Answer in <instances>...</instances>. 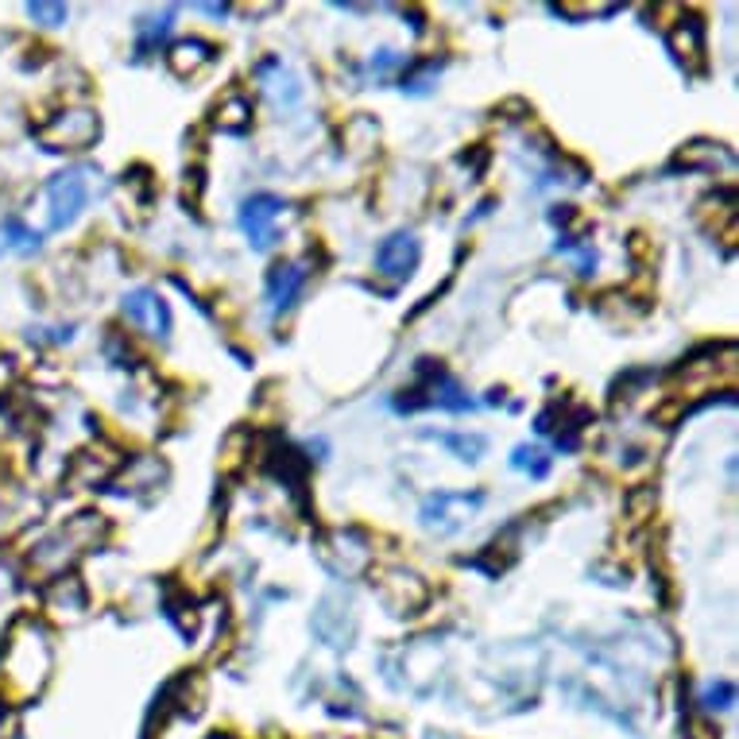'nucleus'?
I'll list each match as a JSON object with an SVG mask.
<instances>
[{
    "instance_id": "nucleus-12",
    "label": "nucleus",
    "mask_w": 739,
    "mask_h": 739,
    "mask_svg": "<svg viewBox=\"0 0 739 739\" xmlns=\"http://www.w3.org/2000/svg\"><path fill=\"white\" fill-rule=\"evenodd\" d=\"M670 51L678 54V62H686V67H705V28L701 20H681L678 28L670 31Z\"/></svg>"
},
{
    "instance_id": "nucleus-20",
    "label": "nucleus",
    "mask_w": 739,
    "mask_h": 739,
    "mask_svg": "<svg viewBox=\"0 0 739 739\" xmlns=\"http://www.w3.org/2000/svg\"><path fill=\"white\" fill-rule=\"evenodd\" d=\"M445 449H453L460 460H468V465H476V460L484 457V449H488V442L480 438V434H442L438 438Z\"/></svg>"
},
{
    "instance_id": "nucleus-24",
    "label": "nucleus",
    "mask_w": 739,
    "mask_h": 739,
    "mask_svg": "<svg viewBox=\"0 0 739 739\" xmlns=\"http://www.w3.org/2000/svg\"><path fill=\"white\" fill-rule=\"evenodd\" d=\"M627 512H631L635 523H642L650 512H655V492H650V488L631 492V496H627Z\"/></svg>"
},
{
    "instance_id": "nucleus-15",
    "label": "nucleus",
    "mask_w": 739,
    "mask_h": 739,
    "mask_svg": "<svg viewBox=\"0 0 739 739\" xmlns=\"http://www.w3.org/2000/svg\"><path fill=\"white\" fill-rule=\"evenodd\" d=\"M260 74V82H264V90L272 93L280 105H298V98H302V90H298V82H295V74L291 70H283V62H264V67L256 70Z\"/></svg>"
},
{
    "instance_id": "nucleus-18",
    "label": "nucleus",
    "mask_w": 739,
    "mask_h": 739,
    "mask_svg": "<svg viewBox=\"0 0 739 739\" xmlns=\"http://www.w3.org/2000/svg\"><path fill=\"white\" fill-rule=\"evenodd\" d=\"M171 20H174V8H163V16H148V20L136 23V54L140 59H148V54L163 43L166 31H171Z\"/></svg>"
},
{
    "instance_id": "nucleus-7",
    "label": "nucleus",
    "mask_w": 739,
    "mask_h": 739,
    "mask_svg": "<svg viewBox=\"0 0 739 739\" xmlns=\"http://www.w3.org/2000/svg\"><path fill=\"white\" fill-rule=\"evenodd\" d=\"M283 213H287V202L275 194H252L249 202L241 205V229L244 236H249L252 249H272L275 244V225L283 221Z\"/></svg>"
},
{
    "instance_id": "nucleus-5",
    "label": "nucleus",
    "mask_w": 739,
    "mask_h": 739,
    "mask_svg": "<svg viewBox=\"0 0 739 739\" xmlns=\"http://www.w3.org/2000/svg\"><path fill=\"white\" fill-rule=\"evenodd\" d=\"M101 136V121L90 109H67L39 129V144L51 151H82Z\"/></svg>"
},
{
    "instance_id": "nucleus-22",
    "label": "nucleus",
    "mask_w": 739,
    "mask_h": 739,
    "mask_svg": "<svg viewBox=\"0 0 739 739\" xmlns=\"http://www.w3.org/2000/svg\"><path fill=\"white\" fill-rule=\"evenodd\" d=\"M736 705V686L732 681H712L709 689L701 694V709L705 712H725Z\"/></svg>"
},
{
    "instance_id": "nucleus-3",
    "label": "nucleus",
    "mask_w": 739,
    "mask_h": 739,
    "mask_svg": "<svg viewBox=\"0 0 739 739\" xmlns=\"http://www.w3.org/2000/svg\"><path fill=\"white\" fill-rule=\"evenodd\" d=\"M372 589H376V596L384 600V608L392 611V616H415V611H423L426 600H431V589H426L423 577L403 566L372 569Z\"/></svg>"
},
{
    "instance_id": "nucleus-14",
    "label": "nucleus",
    "mask_w": 739,
    "mask_h": 739,
    "mask_svg": "<svg viewBox=\"0 0 739 739\" xmlns=\"http://www.w3.org/2000/svg\"><path fill=\"white\" fill-rule=\"evenodd\" d=\"M341 144L348 155H372L379 148V121L376 117H353L341 129Z\"/></svg>"
},
{
    "instance_id": "nucleus-25",
    "label": "nucleus",
    "mask_w": 739,
    "mask_h": 739,
    "mask_svg": "<svg viewBox=\"0 0 739 739\" xmlns=\"http://www.w3.org/2000/svg\"><path fill=\"white\" fill-rule=\"evenodd\" d=\"M403 62H407V59H403L399 51H379L376 59H372V74L384 78V74H392V70H399Z\"/></svg>"
},
{
    "instance_id": "nucleus-4",
    "label": "nucleus",
    "mask_w": 739,
    "mask_h": 739,
    "mask_svg": "<svg viewBox=\"0 0 739 739\" xmlns=\"http://www.w3.org/2000/svg\"><path fill=\"white\" fill-rule=\"evenodd\" d=\"M85 202H90V171H62L54 174L51 182H47V210H51V221H47V229L51 233H59V229L74 225L78 217H82Z\"/></svg>"
},
{
    "instance_id": "nucleus-1",
    "label": "nucleus",
    "mask_w": 739,
    "mask_h": 739,
    "mask_svg": "<svg viewBox=\"0 0 739 739\" xmlns=\"http://www.w3.org/2000/svg\"><path fill=\"white\" fill-rule=\"evenodd\" d=\"M47 674H51V642H47L43 624H36L31 616L16 619L4 650H0L4 694L12 701H28L47 686Z\"/></svg>"
},
{
    "instance_id": "nucleus-16",
    "label": "nucleus",
    "mask_w": 739,
    "mask_h": 739,
    "mask_svg": "<svg viewBox=\"0 0 739 739\" xmlns=\"http://www.w3.org/2000/svg\"><path fill=\"white\" fill-rule=\"evenodd\" d=\"M213 124L225 132H244L252 124V101L244 93H229L221 98V105L213 109Z\"/></svg>"
},
{
    "instance_id": "nucleus-26",
    "label": "nucleus",
    "mask_w": 739,
    "mask_h": 739,
    "mask_svg": "<svg viewBox=\"0 0 739 739\" xmlns=\"http://www.w3.org/2000/svg\"><path fill=\"white\" fill-rule=\"evenodd\" d=\"M0 720H4V705H0Z\"/></svg>"
},
{
    "instance_id": "nucleus-17",
    "label": "nucleus",
    "mask_w": 739,
    "mask_h": 739,
    "mask_svg": "<svg viewBox=\"0 0 739 739\" xmlns=\"http://www.w3.org/2000/svg\"><path fill=\"white\" fill-rule=\"evenodd\" d=\"M39 233L36 229H28L20 217H8L4 225H0V252H12V256H31V252H39Z\"/></svg>"
},
{
    "instance_id": "nucleus-11",
    "label": "nucleus",
    "mask_w": 739,
    "mask_h": 739,
    "mask_svg": "<svg viewBox=\"0 0 739 739\" xmlns=\"http://www.w3.org/2000/svg\"><path fill=\"white\" fill-rule=\"evenodd\" d=\"M217 59V47L210 43V39H198V36H190V39H179V43L166 51V67H171V74L174 78H194V74H202L210 62Z\"/></svg>"
},
{
    "instance_id": "nucleus-9",
    "label": "nucleus",
    "mask_w": 739,
    "mask_h": 739,
    "mask_svg": "<svg viewBox=\"0 0 739 739\" xmlns=\"http://www.w3.org/2000/svg\"><path fill=\"white\" fill-rule=\"evenodd\" d=\"M306 280H310L306 260H283V264H275L272 275H267V306H272V314H283V310L295 306Z\"/></svg>"
},
{
    "instance_id": "nucleus-10",
    "label": "nucleus",
    "mask_w": 739,
    "mask_h": 739,
    "mask_svg": "<svg viewBox=\"0 0 739 739\" xmlns=\"http://www.w3.org/2000/svg\"><path fill=\"white\" fill-rule=\"evenodd\" d=\"M480 504H484L480 496H453V492H438V496H431L423 504V523L431 530L449 535V530L457 527V519H468V512H476Z\"/></svg>"
},
{
    "instance_id": "nucleus-6",
    "label": "nucleus",
    "mask_w": 739,
    "mask_h": 739,
    "mask_svg": "<svg viewBox=\"0 0 739 739\" xmlns=\"http://www.w3.org/2000/svg\"><path fill=\"white\" fill-rule=\"evenodd\" d=\"M121 314H124V322H129L132 330L144 333V337H151V341L171 337V306H166L159 291L140 287V291H132V295H124Z\"/></svg>"
},
{
    "instance_id": "nucleus-19",
    "label": "nucleus",
    "mask_w": 739,
    "mask_h": 739,
    "mask_svg": "<svg viewBox=\"0 0 739 739\" xmlns=\"http://www.w3.org/2000/svg\"><path fill=\"white\" fill-rule=\"evenodd\" d=\"M678 163H686V166H709V171H717L720 163L732 166V155H728V151L720 148V144H705V140H697V144L681 148Z\"/></svg>"
},
{
    "instance_id": "nucleus-21",
    "label": "nucleus",
    "mask_w": 739,
    "mask_h": 739,
    "mask_svg": "<svg viewBox=\"0 0 739 739\" xmlns=\"http://www.w3.org/2000/svg\"><path fill=\"white\" fill-rule=\"evenodd\" d=\"M512 465L523 468V473H530L535 480H543V476L550 473V457H546L538 445H519V449L512 453Z\"/></svg>"
},
{
    "instance_id": "nucleus-13",
    "label": "nucleus",
    "mask_w": 739,
    "mask_h": 739,
    "mask_svg": "<svg viewBox=\"0 0 739 739\" xmlns=\"http://www.w3.org/2000/svg\"><path fill=\"white\" fill-rule=\"evenodd\" d=\"M47 611L54 616H82L85 611V589L78 577H54L51 589H47Z\"/></svg>"
},
{
    "instance_id": "nucleus-2",
    "label": "nucleus",
    "mask_w": 739,
    "mask_h": 739,
    "mask_svg": "<svg viewBox=\"0 0 739 739\" xmlns=\"http://www.w3.org/2000/svg\"><path fill=\"white\" fill-rule=\"evenodd\" d=\"M411 399H399L403 411H418V407H442V411H473V399L460 392V384L434 361L418 364V384L411 387Z\"/></svg>"
},
{
    "instance_id": "nucleus-23",
    "label": "nucleus",
    "mask_w": 739,
    "mask_h": 739,
    "mask_svg": "<svg viewBox=\"0 0 739 739\" xmlns=\"http://www.w3.org/2000/svg\"><path fill=\"white\" fill-rule=\"evenodd\" d=\"M28 16L39 20V28H59L67 20V4H28Z\"/></svg>"
},
{
    "instance_id": "nucleus-8",
    "label": "nucleus",
    "mask_w": 739,
    "mask_h": 739,
    "mask_svg": "<svg viewBox=\"0 0 739 739\" xmlns=\"http://www.w3.org/2000/svg\"><path fill=\"white\" fill-rule=\"evenodd\" d=\"M418 260H423V244H418V236L411 233V229H399V233H392L387 241H379L376 272L392 283H403L415 275Z\"/></svg>"
}]
</instances>
